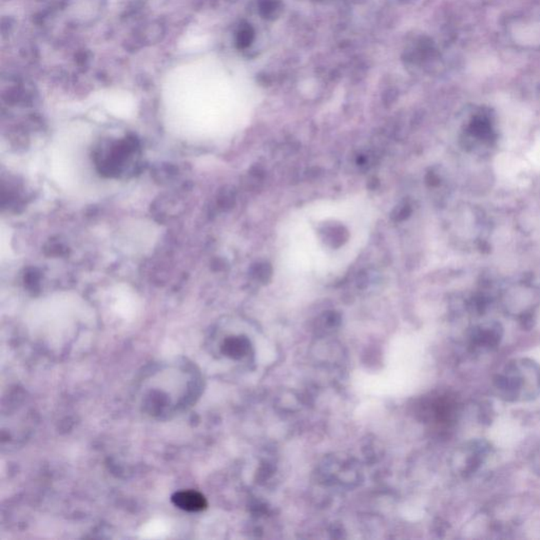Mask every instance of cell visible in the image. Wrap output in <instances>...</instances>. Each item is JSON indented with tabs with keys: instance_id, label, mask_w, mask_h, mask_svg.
Returning a JSON list of instances; mask_svg holds the SVG:
<instances>
[{
	"instance_id": "6da1fadb",
	"label": "cell",
	"mask_w": 540,
	"mask_h": 540,
	"mask_svg": "<svg viewBox=\"0 0 540 540\" xmlns=\"http://www.w3.org/2000/svg\"><path fill=\"white\" fill-rule=\"evenodd\" d=\"M172 502L178 508L188 512H198L204 510L207 506L204 496L193 491H178L172 496Z\"/></svg>"
},
{
	"instance_id": "7a4b0ae2",
	"label": "cell",
	"mask_w": 540,
	"mask_h": 540,
	"mask_svg": "<svg viewBox=\"0 0 540 540\" xmlns=\"http://www.w3.org/2000/svg\"><path fill=\"white\" fill-rule=\"evenodd\" d=\"M324 240L332 247L342 245L347 239V231L342 226H332L324 231Z\"/></svg>"
},
{
	"instance_id": "3957f363",
	"label": "cell",
	"mask_w": 540,
	"mask_h": 540,
	"mask_svg": "<svg viewBox=\"0 0 540 540\" xmlns=\"http://www.w3.org/2000/svg\"><path fill=\"white\" fill-rule=\"evenodd\" d=\"M409 215V207L401 206L399 207V208H397L396 210H394V215L392 218H394V219L397 220V221H403V220L407 219Z\"/></svg>"
}]
</instances>
